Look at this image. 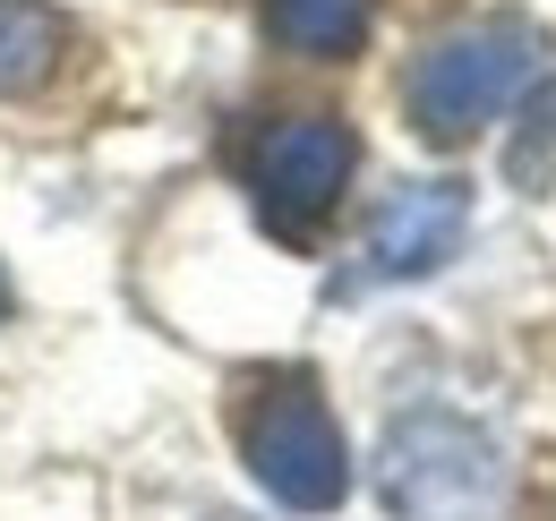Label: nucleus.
<instances>
[{
	"label": "nucleus",
	"mask_w": 556,
	"mask_h": 521,
	"mask_svg": "<svg viewBox=\"0 0 556 521\" xmlns=\"http://www.w3.org/2000/svg\"><path fill=\"white\" fill-rule=\"evenodd\" d=\"M223 521H231V513H223Z\"/></svg>",
	"instance_id": "obj_10"
},
{
	"label": "nucleus",
	"mask_w": 556,
	"mask_h": 521,
	"mask_svg": "<svg viewBox=\"0 0 556 521\" xmlns=\"http://www.w3.org/2000/svg\"><path fill=\"white\" fill-rule=\"evenodd\" d=\"M70 52V17L43 0H0V94H35L52 86V68Z\"/></svg>",
	"instance_id": "obj_6"
},
{
	"label": "nucleus",
	"mask_w": 556,
	"mask_h": 521,
	"mask_svg": "<svg viewBox=\"0 0 556 521\" xmlns=\"http://www.w3.org/2000/svg\"><path fill=\"white\" fill-rule=\"evenodd\" d=\"M9 308H17V291H9V274H0V326H9Z\"/></svg>",
	"instance_id": "obj_9"
},
{
	"label": "nucleus",
	"mask_w": 556,
	"mask_h": 521,
	"mask_svg": "<svg viewBox=\"0 0 556 521\" xmlns=\"http://www.w3.org/2000/svg\"><path fill=\"white\" fill-rule=\"evenodd\" d=\"M351 171H359V137L326 112H300V120H275V129L249 145V180H257V214L282 240H308L334 205H343Z\"/></svg>",
	"instance_id": "obj_4"
},
{
	"label": "nucleus",
	"mask_w": 556,
	"mask_h": 521,
	"mask_svg": "<svg viewBox=\"0 0 556 521\" xmlns=\"http://www.w3.org/2000/svg\"><path fill=\"white\" fill-rule=\"evenodd\" d=\"M540 68V26L531 17H480L463 35H437L403 77V103H412V129L428 145H463L480 137Z\"/></svg>",
	"instance_id": "obj_2"
},
{
	"label": "nucleus",
	"mask_w": 556,
	"mask_h": 521,
	"mask_svg": "<svg viewBox=\"0 0 556 521\" xmlns=\"http://www.w3.org/2000/svg\"><path fill=\"white\" fill-rule=\"evenodd\" d=\"M463 231H471V189L463 180H403L368 223V265L359 274L368 282H419L463 249Z\"/></svg>",
	"instance_id": "obj_5"
},
{
	"label": "nucleus",
	"mask_w": 556,
	"mask_h": 521,
	"mask_svg": "<svg viewBox=\"0 0 556 521\" xmlns=\"http://www.w3.org/2000/svg\"><path fill=\"white\" fill-rule=\"evenodd\" d=\"M231 428H240V454L257 470V487L291 505V513H334L351 496V454H343V428H334V410L317 402L308 377H266V385L240 393V410H231Z\"/></svg>",
	"instance_id": "obj_3"
},
{
	"label": "nucleus",
	"mask_w": 556,
	"mask_h": 521,
	"mask_svg": "<svg viewBox=\"0 0 556 521\" xmlns=\"http://www.w3.org/2000/svg\"><path fill=\"white\" fill-rule=\"evenodd\" d=\"M377 496L403 521H496L505 454L463 410H403L377 445Z\"/></svg>",
	"instance_id": "obj_1"
},
{
	"label": "nucleus",
	"mask_w": 556,
	"mask_h": 521,
	"mask_svg": "<svg viewBox=\"0 0 556 521\" xmlns=\"http://www.w3.org/2000/svg\"><path fill=\"white\" fill-rule=\"evenodd\" d=\"M505 171H514V189H531V196L556 189V77L522 94V129L505 145Z\"/></svg>",
	"instance_id": "obj_8"
},
{
	"label": "nucleus",
	"mask_w": 556,
	"mask_h": 521,
	"mask_svg": "<svg viewBox=\"0 0 556 521\" xmlns=\"http://www.w3.org/2000/svg\"><path fill=\"white\" fill-rule=\"evenodd\" d=\"M266 35L308 61H351L368 43V0H266Z\"/></svg>",
	"instance_id": "obj_7"
}]
</instances>
